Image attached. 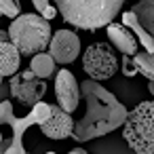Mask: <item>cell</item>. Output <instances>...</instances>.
I'll use <instances>...</instances> for the list:
<instances>
[{
	"instance_id": "4fadbf2b",
	"label": "cell",
	"mask_w": 154,
	"mask_h": 154,
	"mask_svg": "<svg viewBox=\"0 0 154 154\" xmlns=\"http://www.w3.org/2000/svg\"><path fill=\"white\" fill-rule=\"evenodd\" d=\"M131 13L135 15L137 23L150 34L154 36V0H141V2H137Z\"/></svg>"
},
{
	"instance_id": "9c48e42d",
	"label": "cell",
	"mask_w": 154,
	"mask_h": 154,
	"mask_svg": "<svg viewBox=\"0 0 154 154\" xmlns=\"http://www.w3.org/2000/svg\"><path fill=\"white\" fill-rule=\"evenodd\" d=\"M40 131L51 139H66L74 133V118L59 106H51V116L40 125Z\"/></svg>"
},
{
	"instance_id": "ffe728a7",
	"label": "cell",
	"mask_w": 154,
	"mask_h": 154,
	"mask_svg": "<svg viewBox=\"0 0 154 154\" xmlns=\"http://www.w3.org/2000/svg\"><path fill=\"white\" fill-rule=\"evenodd\" d=\"M0 154H26L23 146H15L11 139H2L0 143Z\"/></svg>"
},
{
	"instance_id": "5b68a950",
	"label": "cell",
	"mask_w": 154,
	"mask_h": 154,
	"mask_svg": "<svg viewBox=\"0 0 154 154\" xmlns=\"http://www.w3.org/2000/svg\"><path fill=\"white\" fill-rule=\"evenodd\" d=\"M82 70L89 76V80L103 82L118 72V57L110 45L103 42L89 45L82 55Z\"/></svg>"
},
{
	"instance_id": "3957f363",
	"label": "cell",
	"mask_w": 154,
	"mask_h": 154,
	"mask_svg": "<svg viewBox=\"0 0 154 154\" xmlns=\"http://www.w3.org/2000/svg\"><path fill=\"white\" fill-rule=\"evenodd\" d=\"M7 32H9V40L17 47L19 55H28V57L45 53V49H49L51 42V23L36 13L19 15L17 19L11 21Z\"/></svg>"
},
{
	"instance_id": "ac0fdd59",
	"label": "cell",
	"mask_w": 154,
	"mask_h": 154,
	"mask_svg": "<svg viewBox=\"0 0 154 154\" xmlns=\"http://www.w3.org/2000/svg\"><path fill=\"white\" fill-rule=\"evenodd\" d=\"M13 120H15L13 103L11 101H0V127L2 125H13Z\"/></svg>"
},
{
	"instance_id": "7402d4cb",
	"label": "cell",
	"mask_w": 154,
	"mask_h": 154,
	"mask_svg": "<svg viewBox=\"0 0 154 154\" xmlns=\"http://www.w3.org/2000/svg\"><path fill=\"white\" fill-rule=\"evenodd\" d=\"M2 42H9V32L0 30V45H2Z\"/></svg>"
},
{
	"instance_id": "cb8c5ba5",
	"label": "cell",
	"mask_w": 154,
	"mask_h": 154,
	"mask_svg": "<svg viewBox=\"0 0 154 154\" xmlns=\"http://www.w3.org/2000/svg\"><path fill=\"white\" fill-rule=\"evenodd\" d=\"M148 91H150V93L154 95V82H148Z\"/></svg>"
},
{
	"instance_id": "6da1fadb",
	"label": "cell",
	"mask_w": 154,
	"mask_h": 154,
	"mask_svg": "<svg viewBox=\"0 0 154 154\" xmlns=\"http://www.w3.org/2000/svg\"><path fill=\"white\" fill-rule=\"evenodd\" d=\"M80 91L87 99V114L74 122V133L72 137L76 141H89L95 139L99 135H106L118 127L125 125V118L129 114V110L106 89L101 87V82L95 80H82Z\"/></svg>"
},
{
	"instance_id": "e0dca14e",
	"label": "cell",
	"mask_w": 154,
	"mask_h": 154,
	"mask_svg": "<svg viewBox=\"0 0 154 154\" xmlns=\"http://www.w3.org/2000/svg\"><path fill=\"white\" fill-rule=\"evenodd\" d=\"M0 15L17 19L21 15V5L15 2V0H0Z\"/></svg>"
},
{
	"instance_id": "30bf717a",
	"label": "cell",
	"mask_w": 154,
	"mask_h": 154,
	"mask_svg": "<svg viewBox=\"0 0 154 154\" xmlns=\"http://www.w3.org/2000/svg\"><path fill=\"white\" fill-rule=\"evenodd\" d=\"M108 32V40L125 55V57H133L137 53V40L135 36L122 26V23H110L106 28Z\"/></svg>"
},
{
	"instance_id": "d4e9b609",
	"label": "cell",
	"mask_w": 154,
	"mask_h": 154,
	"mask_svg": "<svg viewBox=\"0 0 154 154\" xmlns=\"http://www.w3.org/2000/svg\"><path fill=\"white\" fill-rule=\"evenodd\" d=\"M2 139H5V137H2V131H0V143H2Z\"/></svg>"
},
{
	"instance_id": "7c38bea8",
	"label": "cell",
	"mask_w": 154,
	"mask_h": 154,
	"mask_svg": "<svg viewBox=\"0 0 154 154\" xmlns=\"http://www.w3.org/2000/svg\"><path fill=\"white\" fill-rule=\"evenodd\" d=\"M122 26L135 36L137 45H141L146 53L154 55V36H150V34L137 23V19H135V15H133L131 11H125V13H122Z\"/></svg>"
},
{
	"instance_id": "603a6c76",
	"label": "cell",
	"mask_w": 154,
	"mask_h": 154,
	"mask_svg": "<svg viewBox=\"0 0 154 154\" xmlns=\"http://www.w3.org/2000/svg\"><path fill=\"white\" fill-rule=\"evenodd\" d=\"M47 154H55V152H47ZM68 154H87V152H85L82 148H74V150H70Z\"/></svg>"
},
{
	"instance_id": "9a60e30c",
	"label": "cell",
	"mask_w": 154,
	"mask_h": 154,
	"mask_svg": "<svg viewBox=\"0 0 154 154\" xmlns=\"http://www.w3.org/2000/svg\"><path fill=\"white\" fill-rule=\"evenodd\" d=\"M131 59H133L137 72L143 74L150 82H154V55H150V53H146V51H139V53H135Z\"/></svg>"
},
{
	"instance_id": "8992f818",
	"label": "cell",
	"mask_w": 154,
	"mask_h": 154,
	"mask_svg": "<svg viewBox=\"0 0 154 154\" xmlns=\"http://www.w3.org/2000/svg\"><path fill=\"white\" fill-rule=\"evenodd\" d=\"M45 93H47V82L36 78L30 70L19 72L11 78V95L26 108H34L38 101H42Z\"/></svg>"
},
{
	"instance_id": "7a4b0ae2",
	"label": "cell",
	"mask_w": 154,
	"mask_h": 154,
	"mask_svg": "<svg viewBox=\"0 0 154 154\" xmlns=\"http://www.w3.org/2000/svg\"><path fill=\"white\" fill-rule=\"evenodd\" d=\"M55 9L72 28L95 32L114 23L122 0H57Z\"/></svg>"
},
{
	"instance_id": "8fae6325",
	"label": "cell",
	"mask_w": 154,
	"mask_h": 154,
	"mask_svg": "<svg viewBox=\"0 0 154 154\" xmlns=\"http://www.w3.org/2000/svg\"><path fill=\"white\" fill-rule=\"evenodd\" d=\"M19 63H21V55L11 40L0 45V76L2 78L15 76L19 70Z\"/></svg>"
},
{
	"instance_id": "277c9868",
	"label": "cell",
	"mask_w": 154,
	"mask_h": 154,
	"mask_svg": "<svg viewBox=\"0 0 154 154\" xmlns=\"http://www.w3.org/2000/svg\"><path fill=\"white\" fill-rule=\"evenodd\" d=\"M122 137L135 154H154V101H141L127 114Z\"/></svg>"
},
{
	"instance_id": "d6986e66",
	"label": "cell",
	"mask_w": 154,
	"mask_h": 154,
	"mask_svg": "<svg viewBox=\"0 0 154 154\" xmlns=\"http://www.w3.org/2000/svg\"><path fill=\"white\" fill-rule=\"evenodd\" d=\"M32 114L36 116V122H38V127H40V125L51 116V106H49V103H45V101H38V103L34 106Z\"/></svg>"
},
{
	"instance_id": "5bb4252c",
	"label": "cell",
	"mask_w": 154,
	"mask_h": 154,
	"mask_svg": "<svg viewBox=\"0 0 154 154\" xmlns=\"http://www.w3.org/2000/svg\"><path fill=\"white\" fill-rule=\"evenodd\" d=\"M55 61H53V57L49 55V53H40V55H34L32 57V61H30V72L36 76V78H40V80H45V78H51L53 74H55Z\"/></svg>"
},
{
	"instance_id": "2e32d148",
	"label": "cell",
	"mask_w": 154,
	"mask_h": 154,
	"mask_svg": "<svg viewBox=\"0 0 154 154\" xmlns=\"http://www.w3.org/2000/svg\"><path fill=\"white\" fill-rule=\"evenodd\" d=\"M34 9L38 11V15L45 19V21H51L55 15H57V9H55V5H51V2H47V0H34Z\"/></svg>"
},
{
	"instance_id": "44dd1931",
	"label": "cell",
	"mask_w": 154,
	"mask_h": 154,
	"mask_svg": "<svg viewBox=\"0 0 154 154\" xmlns=\"http://www.w3.org/2000/svg\"><path fill=\"white\" fill-rule=\"evenodd\" d=\"M122 72H125L127 76H133V74L137 72V68H135V63H133L131 57H125V59H122Z\"/></svg>"
},
{
	"instance_id": "ba28073f",
	"label": "cell",
	"mask_w": 154,
	"mask_h": 154,
	"mask_svg": "<svg viewBox=\"0 0 154 154\" xmlns=\"http://www.w3.org/2000/svg\"><path fill=\"white\" fill-rule=\"evenodd\" d=\"M55 97H57V106L72 114L76 108H78V101H80V87L74 78V74L70 70H59L57 72V78H55Z\"/></svg>"
},
{
	"instance_id": "52a82bcc",
	"label": "cell",
	"mask_w": 154,
	"mask_h": 154,
	"mask_svg": "<svg viewBox=\"0 0 154 154\" xmlns=\"http://www.w3.org/2000/svg\"><path fill=\"white\" fill-rule=\"evenodd\" d=\"M80 53V40L72 30H57L49 42V55L55 63L68 66L72 63Z\"/></svg>"
}]
</instances>
